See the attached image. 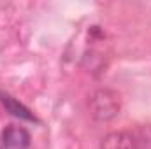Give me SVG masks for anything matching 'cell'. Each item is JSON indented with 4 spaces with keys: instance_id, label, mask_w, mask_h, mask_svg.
<instances>
[{
    "instance_id": "cell-1",
    "label": "cell",
    "mask_w": 151,
    "mask_h": 149,
    "mask_svg": "<svg viewBox=\"0 0 151 149\" xmlns=\"http://www.w3.org/2000/svg\"><path fill=\"white\" fill-rule=\"evenodd\" d=\"M119 109H121V97L114 90H109V88L97 90L90 98L91 116L99 121L113 119L114 116H118Z\"/></svg>"
},
{
    "instance_id": "cell-2",
    "label": "cell",
    "mask_w": 151,
    "mask_h": 149,
    "mask_svg": "<svg viewBox=\"0 0 151 149\" xmlns=\"http://www.w3.org/2000/svg\"><path fill=\"white\" fill-rule=\"evenodd\" d=\"M2 142L7 149H27L30 146V133L21 126H7L2 132Z\"/></svg>"
},
{
    "instance_id": "cell-3",
    "label": "cell",
    "mask_w": 151,
    "mask_h": 149,
    "mask_svg": "<svg viewBox=\"0 0 151 149\" xmlns=\"http://www.w3.org/2000/svg\"><path fill=\"white\" fill-rule=\"evenodd\" d=\"M0 102L4 104V107L11 112L12 116H16V117H19V119H27V121H37L35 116L30 112V109H27L23 104H19L18 100H14L11 95L0 93Z\"/></svg>"
},
{
    "instance_id": "cell-4",
    "label": "cell",
    "mask_w": 151,
    "mask_h": 149,
    "mask_svg": "<svg viewBox=\"0 0 151 149\" xmlns=\"http://www.w3.org/2000/svg\"><path fill=\"white\" fill-rule=\"evenodd\" d=\"M106 149H135V142L128 133H113L104 142Z\"/></svg>"
}]
</instances>
